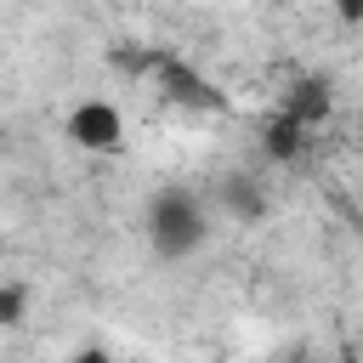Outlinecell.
<instances>
[{
	"instance_id": "obj_2",
	"label": "cell",
	"mask_w": 363,
	"mask_h": 363,
	"mask_svg": "<svg viewBox=\"0 0 363 363\" xmlns=\"http://www.w3.org/2000/svg\"><path fill=\"white\" fill-rule=\"evenodd\" d=\"M62 136H68L79 153H119V147H125V113H119L108 96H85V102L68 108Z\"/></svg>"
},
{
	"instance_id": "obj_6",
	"label": "cell",
	"mask_w": 363,
	"mask_h": 363,
	"mask_svg": "<svg viewBox=\"0 0 363 363\" xmlns=\"http://www.w3.org/2000/svg\"><path fill=\"white\" fill-rule=\"evenodd\" d=\"M221 204H227V210H233L238 221H255V216L267 210V199L255 193V182H250V176H233V182L221 187Z\"/></svg>"
},
{
	"instance_id": "obj_7",
	"label": "cell",
	"mask_w": 363,
	"mask_h": 363,
	"mask_svg": "<svg viewBox=\"0 0 363 363\" xmlns=\"http://www.w3.org/2000/svg\"><path fill=\"white\" fill-rule=\"evenodd\" d=\"M28 318V289L23 284H0V329H17Z\"/></svg>"
},
{
	"instance_id": "obj_3",
	"label": "cell",
	"mask_w": 363,
	"mask_h": 363,
	"mask_svg": "<svg viewBox=\"0 0 363 363\" xmlns=\"http://www.w3.org/2000/svg\"><path fill=\"white\" fill-rule=\"evenodd\" d=\"M153 79H159V91H164L170 102H182V108H204V113H210V108H221V91H216L193 62H182L176 51H164V57H159Z\"/></svg>"
},
{
	"instance_id": "obj_10",
	"label": "cell",
	"mask_w": 363,
	"mask_h": 363,
	"mask_svg": "<svg viewBox=\"0 0 363 363\" xmlns=\"http://www.w3.org/2000/svg\"><path fill=\"white\" fill-rule=\"evenodd\" d=\"M340 363H357V357H352V352H346V357H340Z\"/></svg>"
},
{
	"instance_id": "obj_9",
	"label": "cell",
	"mask_w": 363,
	"mask_h": 363,
	"mask_svg": "<svg viewBox=\"0 0 363 363\" xmlns=\"http://www.w3.org/2000/svg\"><path fill=\"white\" fill-rule=\"evenodd\" d=\"M335 11H340L346 23H357V17H363V0H335Z\"/></svg>"
},
{
	"instance_id": "obj_5",
	"label": "cell",
	"mask_w": 363,
	"mask_h": 363,
	"mask_svg": "<svg viewBox=\"0 0 363 363\" xmlns=\"http://www.w3.org/2000/svg\"><path fill=\"white\" fill-rule=\"evenodd\" d=\"M261 147H267V159H278V164H295V159L312 147V130H301L295 119L272 113V119H267V136H261Z\"/></svg>"
},
{
	"instance_id": "obj_8",
	"label": "cell",
	"mask_w": 363,
	"mask_h": 363,
	"mask_svg": "<svg viewBox=\"0 0 363 363\" xmlns=\"http://www.w3.org/2000/svg\"><path fill=\"white\" fill-rule=\"evenodd\" d=\"M68 363H113V352H108V346H96V340H91V346H79V352H74V357H68Z\"/></svg>"
},
{
	"instance_id": "obj_4",
	"label": "cell",
	"mask_w": 363,
	"mask_h": 363,
	"mask_svg": "<svg viewBox=\"0 0 363 363\" xmlns=\"http://www.w3.org/2000/svg\"><path fill=\"white\" fill-rule=\"evenodd\" d=\"M329 108H335V96H329V85L323 79H301L295 91H284V102H278V113L284 119H295L301 130H318L323 119H329Z\"/></svg>"
},
{
	"instance_id": "obj_1",
	"label": "cell",
	"mask_w": 363,
	"mask_h": 363,
	"mask_svg": "<svg viewBox=\"0 0 363 363\" xmlns=\"http://www.w3.org/2000/svg\"><path fill=\"white\" fill-rule=\"evenodd\" d=\"M142 227H147V244H153L159 261H187V255H199L204 238H210V216H204L199 193H193V187H176V182L147 199Z\"/></svg>"
}]
</instances>
